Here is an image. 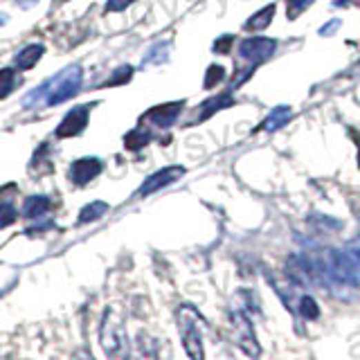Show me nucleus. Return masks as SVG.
Masks as SVG:
<instances>
[{
	"instance_id": "1",
	"label": "nucleus",
	"mask_w": 360,
	"mask_h": 360,
	"mask_svg": "<svg viewBox=\"0 0 360 360\" xmlns=\"http://www.w3.org/2000/svg\"><path fill=\"white\" fill-rule=\"evenodd\" d=\"M79 83H81V68L68 66L66 70H61L50 81H46V86L32 90L30 95L23 99V108H37L41 101L48 106L63 104L66 99H70L79 92Z\"/></svg>"
},
{
	"instance_id": "2",
	"label": "nucleus",
	"mask_w": 360,
	"mask_h": 360,
	"mask_svg": "<svg viewBox=\"0 0 360 360\" xmlns=\"http://www.w3.org/2000/svg\"><path fill=\"white\" fill-rule=\"evenodd\" d=\"M176 324L185 354L190 356V360H205V347H203L205 320L201 318V313L192 304H180L176 311Z\"/></svg>"
},
{
	"instance_id": "3",
	"label": "nucleus",
	"mask_w": 360,
	"mask_h": 360,
	"mask_svg": "<svg viewBox=\"0 0 360 360\" xmlns=\"http://www.w3.org/2000/svg\"><path fill=\"white\" fill-rule=\"evenodd\" d=\"M99 342L108 360L131 358V342H128V336H126L124 320L119 318L117 311H113V308H108L104 313V320H101V329H99Z\"/></svg>"
},
{
	"instance_id": "4",
	"label": "nucleus",
	"mask_w": 360,
	"mask_h": 360,
	"mask_svg": "<svg viewBox=\"0 0 360 360\" xmlns=\"http://www.w3.org/2000/svg\"><path fill=\"white\" fill-rule=\"evenodd\" d=\"M230 320H232V340L248 356H252V358L259 356V342L254 338V329L250 324V318H248L246 308L234 306L232 311H230Z\"/></svg>"
},
{
	"instance_id": "5",
	"label": "nucleus",
	"mask_w": 360,
	"mask_h": 360,
	"mask_svg": "<svg viewBox=\"0 0 360 360\" xmlns=\"http://www.w3.org/2000/svg\"><path fill=\"white\" fill-rule=\"evenodd\" d=\"M275 50H277V41L266 39V37H250L239 43V54H241L252 68L263 63L266 59H270Z\"/></svg>"
},
{
	"instance_id": "6",
	"label": "nucleus",
	"mask_w": 360,
	"mask_h": 360,
	"mask_svg": "<svg viewBox=\"0 0 360 360\" xmlns=\"http://www.w3.org/2000/svg\"><path fill=\"white\" fill-rule=\"evenodd\" d=\"M183 108H185V101L160 104V106H153L151 110H147V115H144L142 119L153 126H158V128H169L178 119V115L183 113Z\"/></svg>"
},
{
	"instance_id": "7",
	"label": "nucleus",
	"mask_w": 360,
	"mask_h": 360,
	"mask_svg": "<svg viewBox=\"0 0 360 360\" xmlns=\"http://www.w3.org/2000/svg\"><path fill=\"white\" fill-rule=\"evenodd\" d=\"M185 176V169L183 167H165V169H160L156 171V174H151L147 180H144V185L140 187V196H149V194H156L160 192L162 187H167L171 183H176L178 178H183Z\"/></svg>"
},
{
	"instance_id": "8",
	"label": "nucleus",
	"mask_w": 360,
	"mask_h": 360,
	"mask_svg": "<svg viewBox=\"0 0 360 360\" xmlns=\"http://www.w3.org/2000/svg\"><path fill=\"white\" fill-rule=\"evenodd\" d=\"M86 124H88V106H77L63 117V122L57 128V138H72V135L81 133Z\"/></svg>"
},
{
	"instance_id": "9",
	"label": "nucleus",
	"mask_w": 360,
	"mask_h": 360,
	"mask_svg": "<svg viewBox=\"0 0 360 360\" xmlns=\"http://www.w3.org/2000/svg\"><path fill=\"white\" fill-rule=\"evenodd\" d=\"M101 171V162L97 158H81L70 165V178L77 185H88Z\"/></svg>"
},
{
	"instance_id": "10",
	"label": "nucleus",
	"mask_w": 360,
	"mask_h": 360,
	"mask_svg": "<svg viewBox=\"0 0 360 360\" xmlns=\"http://www.w3.org/2000/svg\"><path fill=\"white\" fill-rule=\"evenodd\" d=\"M290 115H293V108H290V106H275L270 110V115L266 117L259 126H257V131H266V133L277 131V128H281L288 122Z\"/></svg>"
},
{
	"instance_id": "11",
	"label": "nucleus",
	"mask_w": 360,
	"mask_h": 360,
	"mask_svg": "<svg viewBox=\"0 0 360 360\" xmlns=\"http://www.w3.org/2000/svg\"><path fill=\"white\" fill-rule=\"evenodd\" d=\"M226 106H232V95H230V92H223V95L203 101V106L199 108V115H196L194 122H205V119H210L214 113H219V110Z\"/></svg>"
},
{
	"instance_id": "12",
	"label": "nucleus",
	"mask_w": 360,
	"mask_h": 360,
	"mask_svg": "<svg viewBox=\"0 0 360 360\" xmlns=\"http://www.w3.org/2000/svg\"><path fill=\"white\" fill-rule=\"evenodd\" d=\"M135 356L138 360H158V340L147 331H140L135 338Z\"/></svg>"
},
{
	"instance_id": "13",
	"label": "nucleus",
	"mask_w": 360,
	"mask_h": 360,
	"mask_svg": "<svg viewBox=\"0 0 360 360\" xmlns=\"http://www.w3.org/2000/svg\"><path fill=\"white\" fill-rule=\"evenodd\" d=\"M275 10H277L275 3L261 7V10H257V12L250 16V19H248L246 30H248V32H261V30H266V28H268V25L272 23V19H275Z\"/></svg>"
},
{
	"instance_id": "14",
	"label": "nucleus",
	"mask_w": 360,
	"mask_h": 360,
	"mask_svg": "<svg viewBox=\"0 0 360 360\" xmlns=\"http://www.w3.org/2000/svg\"><path fill=\"white\" fill-rule=\"evenodd\" d=\"M43 52H46V48L39 46V43H34V46H28V48H23L21 52L16 54L14 66L19 68V70H30V68L37 66V61L43 57Z\"/></svg>"
},
{
	"instance_id": "15",
	"label": "nucleus",
	"mask_w": 360,
	"mask_h": 360,
	"mask_svg": "<svg viewBox=\"0 0 360 360\" xmlns=\"http://www.w3.org/2000/svg\"><path fill=\"white\" fill-rule=\"evenodd\" d=\"M50 212V199L48 196H30L23 203V217L25 219H39Z\"/></svg>"
},
{
	"instance_id": "16",
	"label": "nucleus",
	"mask_w": 360,
	"mask_h": 360,
	"mask_svg": "<svg viewBox=\"0 0 360 360\" xmlns=\"http://www.w3.org/2000/svg\"><path fill=\"white\" fill-rule=\"evenodd\" d=\"M151 142V133L147 131V128H142L138 126L135 131H131L124 138V144H126V149H131V151H138L142 147H147V144Z\"/></svg>"
},
{
	"instance_id": "17",
	"label": "nucleus",
	"mask_w": 360,
	"mask_h": 360,
	"mask_svg": "<svg viewBox=\"0 0 360 360\" xmlns=\"http://www.w3.org/2000/svg\"><path fill=\"white\" fill-rule=\"evenodd\" d=\"M106 210H108V205L101 203V201L86 205V208L79 212V223H92V221H97V219L104 217Z\"/></svg>"
},
{
	"instance_id": "18",
	"label": "nucleus",
	"mask_w": 360,
	"mask_h": 360,
	"mask_svg": "<svg viewBox=\"0 0 360 360\" xmlns=\"http://www.w3.org/2000/svg\"><path fill=\"white\" fill-rule=\"evenodd\" d=\"M169 57V46L160 43V46H153L147 54H144V63H165Z\"/></svg>"
},
{
	"instance_id": "19",
	"label": "nucleus",
	"mask_w": 360,
	"mask_h": 360,
	"mask_svg": "<svg viewBox=\"0 0 360 360\" xmlns=\"http://www.w3.org/2000/svg\"><path fill=\"white\" fill-rule=\"evenodd\" d=\"M299 315H302V318H308V320L318 318L320 308H318V304L313 302V297H308V295L299 297Z\"/></svg>"
},
{
	"instance_id": "20",
	"label": "nucleus",
	"mask_w": 360,
	"mask_h": 360,
	"mask_svg": "<svg viewBox=\"0 0 360 360\" xmlns=\"http://www.w3.org/2000/svg\"><path fill=\"white\" fill-rule=\"evenodd\" d=\"M14 90V70L12 68H3L0 70V99H5Z\"/></svg>"
},
{
	"instance_id": "21",
	"label": "nucleus",
	"mask_w": 360,
	"mask_h": 360,
	"mask_svg": "<svg viewBox=\"0 0 360 360\" xmlns=\"http://www.w3.org/2000/svg\"><path fill=\"white\" fill-rule=\"evenodd\" d=\"M313 5V0H286V12H288V19L295 21L299 14H304L308 7Z\"/></svg>"
},
{
	"instance_id": "22",
	"label": "nucleus",
	"mask_w": 360,
	"mask_h": 360,
	"mask_svg": "<svg viewBox=\"0 0 360 360\" xmlns=\"http://www.w3.org/2000/svg\"><path fill=\"white\" fill-rule=\"evenodd\" d=\"M223 77H226V68L223 66H210L208 68V74H205V88H214L217 83L223 81Z\"/></svg>"
},
{
	"instance_id": "23",
	"label": "nucleus",
	"mask_w": 360,
	"mask_h": 360,
	"mask_svg": "<svg viewBox=\"0 0 360 360\" xmlns=\"http://www.w3.org/2000/svg\"><path fill=\"white\" fill-rule=\"evenodd\" d=\"M133 77V68L131 66H119L117 70L110 74V79L106 81V86H122Z\"/></svg>"
},
{
	"instance_id": "24",
	"label": "nucleus",
	"mask_w": 360,
	"mask_h": 360,
	"mask_svg": "<svg viewBox=\"0 0 360 360\" xmlns=\"http://www.w3.org/2000/svg\"><path fill=\"white\" fill-rule=\"evenodd\" d=\"M14 221H16V210L12 208L10 203H3L0 205V228L12 226Z\"/></svg>"
},
{
	"instance_id": "25",
	"label": "nucleus",
	"mask_w": 360,
	"mask_h": 360,
	"mask_svg": "<svg viewBox=\"0 0 360 360\" xmlns=\"http://www.w3.org/2000/svg\"><path fill=\"white\" fill-rule=\"evenodd\" d=\"M234 43V37L232 34H223L221 39L214 41V52L217 54H228L230 52V46Z\"/></svg>"
},
{
	"instance_id": "26",
	"label": "nucleus",
	"mask_w": 360,
	"mask_h": 360,
	"mask_svg": "<svg viewBox=\"0 0 360 360\" xmlns=\"http://www.w3.org/2000/svg\"><path fill=\"white\" fill-rule=\"evenodd\" d=\"M347 254L351 257V259H354V263L360 268V237H356L354 241H349V246H347Z\"/></svg>"
},
{
	"instance_id": "27",
	"label": "nucleus",
	"mask_w": 360,
	"mask_h": 360,
	"mask_svg": "<svg viewBox=\"0 0 360 360\" xmlns=\"http://www.w3.org/2000/svg\"><path fill=\"white\" fill-rule=\"evenodd\" d=\"M131 3H135V0H108V3H106V12H122Z\"/></svg>"
},
{
	"instance_id": "28",
	"label": "nucleus",
	"mask_w": 360,
	"mask_h": 360,
	"mask_svg": "<svg viewBox=\"0 0 360 360\" xmlns=\"http://www.w3.org/2000/svg\"><path fill=\"white\" fill-rule=\"evenodd\" d=\"M70 360H95V358H92V354L88 349H77L74 354L70 356Z\"/></svg>"
},
{
	"instance_id": "29",
	"label": "nucleus",
	"mask_w": 360,
	"mask_h": 360,
	"mask_svg": "<svg viewBox=\"0 0 360 360\" xmlns=\"http://www.w3.org/2000/svg\"><path fill=\"white\" fill-rule=\"evenodd\" d=\"M333 28H340V21H331L329 25H324V28H322V37H329V34L333 32Z\"/></svg>"
},
{
	"instance_id": "30",
	"label": "nucleus",
	"mask_w": 360,
	"mask_h": 360,
	"mask_svg": "<svg viewBox=\"0 0 360 360\" xmlns=\"http://www.w3.org/2000/svg\"><path fill=\"white\" fill-rule=\"evenodd\" d=\"M37 3H39V0H16V5L23 7V10H30V7H34Z\"/></svg>"
},
{
	"instance_id": "31",
	"label": "nucleus",
	"mask_w": 360,
	"mask_h": 360,
	"mask_svg": "<svg viewBox=\"0 0 360 360\" xmlns=\"http://www.w3.org/2000/svg\"><path fill=\"white\" fill-rule=\"evenodd\" d=\"M358 165H360V151H358Z\"/></svg>"
},
{
	"instance_id": "32",
	"label": "nucleus",
	"mask_w": 360,
	"mask_h": 360,
	"mask_svg": "<svg viewBox=\"0 0 360 360\" xmlns=\"http://www.w3.org/2000/svg\"><path fill=\"white\" fill-rule=\"evenodd\" d=\"M358 66H360V61H358Z\"/></svg>"
}]
</instances>
